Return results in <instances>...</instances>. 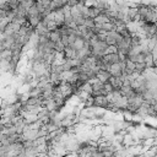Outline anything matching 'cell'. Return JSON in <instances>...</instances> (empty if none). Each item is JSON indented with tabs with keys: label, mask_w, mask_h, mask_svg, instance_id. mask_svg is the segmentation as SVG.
<instances>
[{
	"label": "cell",
	"mask_w": 157,
	"mask_h": 157,
	"mask_svg": "<svg viewBox=\"0 0 157 157\" xmlns=\"http://www.w3.org/2000/svg\"><path fill=\"white\" fill-rule=\"evenodd\" d=\"M83 47H85V40H83L81 37H77L70 48H72L74 50H76V52H77V50H80V49H81V48H83Z\"/></svg>",
	"instance_id": "7a4b0ae2"
},
{
	"label": "cell",
	"mask_w": 157,
	"mask_h": 157,
	"mask_svg": "<svg viewBox=\"0 0 157 157\" xmlns=\"http://www.w3.org/2000/svg\"><path fill=\"white\" fill-rule=\"evenodd\" d=\"M48 38H49V40H50V42L56 43V42H60L61 36H60V33L58 32V29H55V31H53V32H49Z\"/></svg>",
	"instance_id": "3957f363"
},
{
	"label": "cell",
	"mask_w": 157,
	"mask_h": 157,
	"mask_svg": "<svg viewBox=\"0 0 157 157\" xmlns=\"http://www.w3.org/2000/svg\"><path fill=\"white\" fill-rule=\"evenodd\" d=\"M96 78H97L99 82H102V83H107V82L109 81V78H110V75H109L108 71L99 70V71L96 74Z\"/></svg>",
	"instance_id": "6da1fadb"
}]
</instances>
